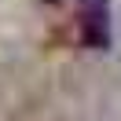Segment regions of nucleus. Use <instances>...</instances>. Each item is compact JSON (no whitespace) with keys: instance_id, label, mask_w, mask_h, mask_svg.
I'll return each instance as SVG.
<instances>
[{"instance_id":"f257e3e1","label":"nucleus","mask_w":121,"mask_h":121,"mask_svg":"<svg viewBox=\"0 0 121 121\" xmlns=\"http://www.w3.org/2000/svg\"><path fill=\"white\" fill-rule=\"evenodd\" d=\"M81 37L88 48L110 44V8H106V0H81Z\"/></svg>"}]
</instances>
